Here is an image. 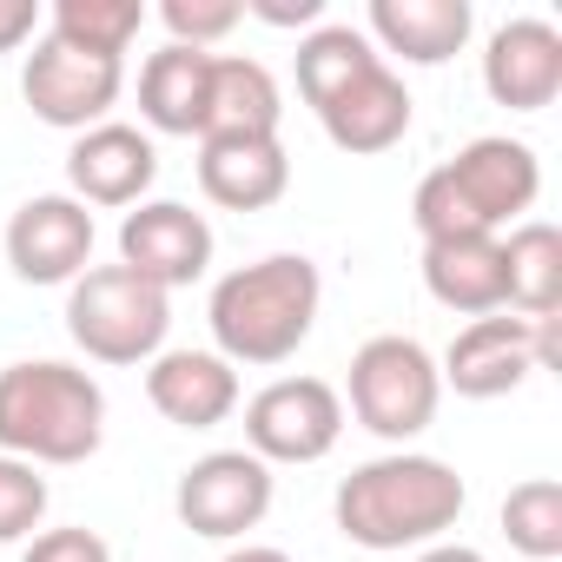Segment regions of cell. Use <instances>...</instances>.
Returning a JSON list of instances; mask_svg holds the SVG:
<instances>
[{
	"mask_svg": "<svg viewBox=\"0 0 562 562\" xmlns=\"http://www.w3.org/2000/svg\"><path fill=\"white\" fill-rule=\"evenodd\" d=\"M318 126L338 153H391L411 133V87L391 74L384 54H371L351 80H338L318 106Z\"/></svg>",
	"mask_w": 562,
	"mask_h": 562,
	"instance_id": "cell-13",
	"label": "cell"
},
{
	"mask_svg": "<svg viewBox=\"0 0 562 562\" xmlns=\"http://www.w3.org/2000/svg\"><path fill=\"white\" fill-rule=\"evenodd\" d=\"M470 0H371V47L404 67H443L470 47Z\"/></svg>",
	"mask_w": 562,
	"mask_h": 562,
	"instance_id": "cell-17",
	"label": "cell"
},
{
	"mask_svg": "<svg viewBox=\"0 0 562 562\" xmlns=\"http://www.w3.org/2000/svg\"><path fill=\"white\" fill-rule=\"evenodd\" d=\"M21 562H113V549L93 529H41Z\"/></svg>",
	"mask_w": 562,
	"mask_h": 562,
	"instance_id": "cell-27",
	"label": "cell"
},
{
	"mask_svg": "<svg viewBox=\"0 0 562 562\" xmlns=\"http://www.w3.org/2000/svg\"><path fill=\"white\" fill-rule=\"evenodd\" d=\"M120 265L139 271L159 292H179V285H192V278H205V265H212L205 212H192L179 199H139L120 218Z\"/></svg>",
	"mask_w": 562,
	"mask_h": 562,
	"instance_id": "cell-12",
	"label": "cell"
},
{
	"mask_svg": "<svg viewBox=\"0 0 562 562\" xmlns=\"http://www.w3.org/2000/svg\"><path fill=\"white\" fill-rule=\"evenodd\" d=\"M278 80L265 60L245 54H218L212 60V87H205V126L199 139H278Z\"/></svg>",
	"mask_w": 562,
	"mask_h": 562,
	"instance_id": "cell-20",
	"label": "cell"
},
{
	"mask_svg": "<svg viewBox=\"0 0 562 562\" xmlns=\"http://www.w3.org/2000/svg\"><path fill=\"white\" fill-rule=\"evenodd\" d=\"M345 437V397L325 378H278L245 404V450L258 463H318Z\"/></svg>",
	"mask_w": 562,
	"mask_h": 562,
	"instance_id": "cell-8",
	"label": "cell"
},
{
	"mask_svg": "<svg viewBox=\"0 0 562 562\" xmlns=\"http://www.w3.org/2000/svg\"><path fill=\"white\" fill-rule=\"evenodd\" d=\"M470 490L463 476L443 463V457H424V450H391V457H371L358 463L338 496H331V516L345 529V542L371 549V555H397V549H430L443 542V529H457Z\"/></svg>",
	"mask_w": 562,
	"mask_h": 562,
	"instance_id": "cell-1",
	"label": "cell"
},
{
	"mask_svg": "<svg viewBox=\"0 0 562 562\" xmlns=\"http://www.w3.org/2000/svg\"><path fill=\"white\" fill-rule=\"evenodd\" d=\"M542 364H555V318L529 325V318H503V312H490V318H470V325L450 338L437 378H443L457 397L490 404V397L522 391V378L542 371Z\"/></svg>",
	"mask_w": 562,
	"mask_h": 562,
	"instance_id": "cell-7",
	"label": "cell"
},
{
	"mask_svg": "<svg viewBox=\"0 0 562 562\" xmlns=\"http://www.w3.org/2000/svg\"><path fill=\"white\" fill-rule=\"evenodd\" d=\"M153 179H159L153 139L139 126H120V120L80 133L67 153V186L80 205H139L153 192Z\"/></svg>",
	"mask_w": 562,
	"mask_h": 562,
	"instance_id": "cell-15",
	"label": "cell"
},
{
	"mask_svg": "<svg viewBox=\"0 0 562 562\" xmlns=\"http://www.w3.org/2000/svg\"><path fill=\"white\" fill-rule=\"evenodd\" d=\"M47 503H54V490H47V476L34 463L0 457V542H27L41 529Z\"/></svg>",
	"mask_w": 562,
	"mask_h": 562,
	"instance_id": "cell-25",
	"label": "cell"
},
{
	"mask_svg": "<svg viewBox=\"0 0 562 562\" xmlns=\"http://www.w3.org/2000/svg\"><path fill=\"white\" fill-rule=\"evenodd\" d=\"M106 437V391L93 371L60 358H27L0 371V457L21 463H87Z\"/></svg>",
	"mask_w": 562,
	"mask_h": 562,
	"instance_id": "cell-3",
	"label": "cell"
},
{
	"mask_svg": "<svg viewBox=\"0 0 562 562\" xmlns=\"http://www.w3.org/2000/svg\"><path fill=\"white\" fill-rule=\"evenodd\" d=\"M424 285H430V299L443 312H463V318L503 312V238L470 232V238L424 245Z\"/></svg>",
	"mask_w": 562,
	"mask_h": 562,
	"instance_id": "cell-19",
	"label": "cell"
},
{
	"mask_svg": "<svg viewBox=\"0 0 562 562\" xmlns=\"http://www.w3.org/2000/svg\"><path fill=\"white\" fill-rule=\"evenodd\" d=\"M325 278L305 251H271L258 265H238L212 285V338L225 364H285L318 325Z\"/></svg>",
	"mask_w": 562,
	"mask_h": 562,
	"instance_id": "cell-2",
	"label": "cell"
},
{
	"mask_svg": "<svg viewBox=\"0 0 562 562\" xmlns=\"http://www.w3.org/2000/svg\"><path fill=\"white\" fill-rule=\"evenodd\" d=\"M245 14L265 27H325V0H245Z\"/></svg>",
	"mask_w": 562,
	"mask_h": 562,
	"instance_id": "cell-28",
	"label": "cell"
},
{
	"mask_svg": "<svg viewBox=\"0 0 562 562\" xmlns=\"http://www.w3.org/2000/svg\"><path fill=\"white\" fill-rule=\"evenodd\" d=\"M93 212L74 192H34L8 218V265L21 285H74L93 265Z\"/></svg>",
	"mask_w": 562,
	"mask_h": 562,
	"instance_id": "cell-11",
	"label": "cell"
},
{
	"mask_svg": "<svg viewBox=\"0 0 562 562\" xmlns=\"http://www.w3.org/2000/svg\"><path fill=\"white\" fill-rule=\"evenodd\" d=\"M225 562H292L285 549H271V542H245V549H232Z\"/></svg>",
	"mask_w": 562,
	"mask_h": 562,
	"instance_id": "cell-31",
	"label": "cell"
},
{
	"mask_svg": "<svg viewBox=\"0 0 562 562\" xmlns=\"http://www.w3.org/2000/svg\"><path fill=\"white\" fill-rule=\"evenodd\" d=\"M146 397L179 430H212L238 411V371L218 351H159L146 371Z\"/></svg>",
	"mask_w": 562,
	"mask_h": 562,
	"instance_id": "cell-16",
	"label": "cell"
},
{
	"mask_svg": "<svg viewBox=\"0 0 562 562\" xmlns=\"http://www.w3.org/2000/svg\"><path fill=\"white\" fill-rule=\"evenodd\" d=\"M172 509H179V522L192 536L232 542V536L265 522V509H271V463H258L251 450H212V457H199L179 476Z\"/></svg>",
	"mask_w": 562,
	"mask_h": 562,
	"instance_id": "cell-10",
	"label": "cell"
},
{
	"mask_svg": "<svg viewBox=\"0 0 562 562\" xmlns=\"http://www.w3.org/2000/svg\"><path fill=\"white\" fill-rule=\"evenodd\" d=\"M483 93L509 113H542L562 93V34L536 14L503 21L483 47Z\"/></svg>",
	"mask_w": 562,
	"mask_h": 562,
	"instance_id": "cell-14",
	"label": "cell"
},
{
	"mask_svg": "<svg viewBox=\"0 0 562 562\" xmlns=\"http://www.w3.org/2000/svg\"><path fill=\"white\" fill-rule=\"evenodd\" d=\"M159 21L172 47H212L245 21V0H159Z\"/></svg>",
	"mask_w": 562,
	"mask_h": 562,
	"instance_id": "cell-26",
	"label": "cell"
},
{
	"mask_svg": "<svg viewBox=\"0 0 562 562\" xmlns=\"http://www.w3.org/2000/svg\"><path fill=\"white\" fill-rule=\"evenodd\" d=\"M503 305H516L529 325L562 312V232L549 218H522L503 238Z\"/></svg>",
	"mask_w": 562,
	"mask_h": 562,
	"instance_id": "cell-22",
	"label": "cell"
},
{
	"mask_svg": "<svg viewBox=\"0 0 562 562\" xmlns=\"http://www.w3.org/2000/svg\"><path fill=\"white\" fill-rule=\"evenodd\" d=\"M212 60L205 47H159L146 54L139 67V113L153 133H179V139H199L205 126V87H212Z\"/></svg>",
	"mask_w": 562,
	"mask_h": 562,
	"instance_id": "cell-21",
	"label": "cell"
},
{
	"mask_svg": "<svg viewBox=\"0 0 562 562\" xmlns=\"http://www.w3.org/2000/svg\"><path fill=\"white\" fill-rule=\"evenodd\" d=\"M417 562H490L483 549H470V542H430Z\"/></svg>",
	"mask_w": 562,
	"mask_h": 562,
	"instance_id": "cell-30",
	"label": "cell"
},
{
	"mask_svg": "<svg viewBox=\"0 0 562 562\" xmlns=\"http://www.w3.org/2000/svg\"><path fill=\"white\" fill-rule=\"evenodd\" d=\"M21 93L34 106L41 126H60V133H93L106 126V113L120 106L126 93V60H106V54H80L67 41H41L21 67Z\"/></svg>",
	"mask_w": 562,
	"mask_h": 562,
	"instance_id": "cell-9",
	"label": "cell"
},
{
	"mask_svg": "<svg viewBox=\"0 0 562 562\" xmlns=\"http://www.w3.org/2000/svg\"><path fill=\"white\" fill-rule=\"evenodd\" d=\"M503 536L516 555L529 562H555L562 555V483L555 476H529L503 496Z\"/></svg>",
	"mask_w": 562,
	"mask_h": 562,
	"instance_id": "cell-24",
	"label": "cell"
},
{
	"mask_svg": "<svg viewBox=\"0 0 562 562\" xmlns=\"http://www.w3.org/2000/svg\"><path fill=\"white\" fill-rule=\"evenodd\" d=\"M536 192H542L536 146L503 139V133H483V139H470L457 159H443L437 172L417 179L411 225H417L424 245H437V238H470V232H496V225H509L516 212H529Z\"/></svg>",
	"mask_w": 562,
	"mask_h": 562,
	"instance_id": "cell-4",
	"label": "cell"
},
{
	"mask_svg": "<svg viewBox=\"0 0 562 562\" xmlns=\"http://www.w3.org/2000/svg\"><path fill=\"white\" fill-rule=\"evenodd\" d=\"M292 186V159L278 139H199V192L225 212H265Z\"/></svg>",
	"mask_w": 562,
	"mask_h": 562,
	"instance_id": "cell-18",
	"label": "cell"
},
{
	"mask_svg": "<svg viewBox=\"0 0 562 562\" xmlns=\"http://www.w3.org/2000/svg\"><path fill=\"white\" fill-rule=\"evenodd\" d=\"M146 27V8L139 0H54V41L80 47V54H106V60H126V47L139 41Z\"/></svg>",
	"mask_w": 562,
	"mask_h": 562,
	"instance_id": "cell-23",
	"label": "cell"
},
{
	"mask_svg": "<svg viewBox=\"0 0 562 562\" xmlns=\"http://www.w3.org/2000/svg\"><path fill=\"white\" fill-rule=\"evenodd\" d=\"M437 404H443V378H437V358L417 338L384 331V338L358 345V358H351V417L371 437L411 443L437 424Z\"/></svg>",
	"mask_w": 562,
	"mask_h": 562,
	"instance_id": "cell-6",
	"label": "cell"
},
{
	"mask_svg": "<svg viewBox=\"0 0 562 562\" xmlns=\"http://www.w3.org/2000/svg\"><path fill=\"white\" fill-rule=\"evenodd\" d=\"M67 331L93 364H153L172 331V292L126 265H87L67 292Z\"/></svg>",
	"mask_w": 562,
	"mask_h": 562,
	"instance_id": "cell-5",
	"label": "cell"
},
{
	"mask_svg": "<svg viewBox=\"0 0 562 562\" xmlns=\"http://www.w3.org/2000/svg\"><path fill=\"white\" fill-rule=\"evenodd\" d=\"M34 27H41V0H0V54L27 47Z\"/></svg>",
	"mask_w": 562,
	"mask_h": 562,
	"instance_id": "cell-29",
	"label": "cell"
}]
</instances>
